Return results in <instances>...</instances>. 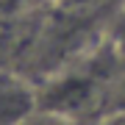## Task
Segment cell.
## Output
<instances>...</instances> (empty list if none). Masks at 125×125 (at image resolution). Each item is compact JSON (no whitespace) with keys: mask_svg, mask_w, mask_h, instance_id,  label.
<instances>
[{"mask_svg":"<svg viewBox=\"0 0 125 125\" xmlns=\"http://www.w3.org/2000/svg\"><path fill=\"white\" fill-rule=\"evenodd\" d=\"M36 108V92L25 81L0 75V125H22Z\"/></svg>","mask_w":125,"mask_h":125,"instance_id":"1","label":"cell"},{"mask_svg":"<svg viewBox=\"0 0 125 125\" xmlns=\"http://www.w3.org/2000/svg\"><path fill=\"white\" fill-rule=\"evenodd\" d=\"M28 3H33V0H0V17H11V14L22 11Z\"/></svg>","mask_w":125,"mask_h":125,"instance_id":"2","label":"cell"}]
</instances>
